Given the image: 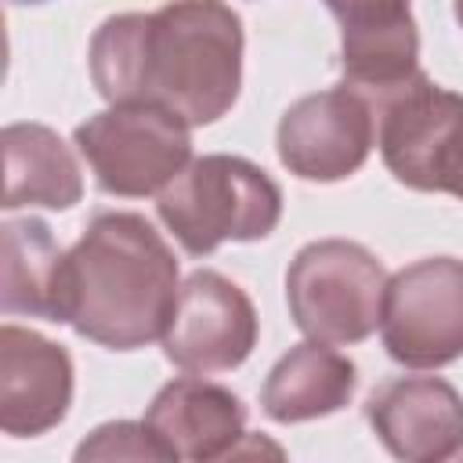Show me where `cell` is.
Instances as JSON below:
<instances>
[{
  "instance_id": "cell-1",
  "label": "cell",
  "mask_w": 463,
  "mask_h": 463,
  "mask_svg": "<svg viewBox=\"0 0 463 463\" xmlns=\"http://www.w3.org/2000/svg\"><path fill=\"white\" fill-rule=\"evenodd\" d=\"M242 18L224 0H166L105 18L87 47L90 83L109 105L152 101L188 127L217 123L242 87Z\"/></svg>"
},
{
  "instance_id": "cell-2",
  "label": "cell",
  "mask_w": 463,
  "mask_h": 463,
  "mask_svg": "<svg viewBox=\"0 0 463 463\" xmlns=\"http://www.w3.org/2000/svg\"><path fill=\"white\" fill-rule=\"evenodd\" d=\"M181 293L166 239L130 210H101L65 250V326L109 351L163 340Z\"/></svg>"
},
{
  "instance_id": "cell-3",
  "label": "cell",
  "mask_w": 463,
  "mask_h": 463,
  "mask_svg": "<svg viewBox=\"0 0 463 463\" xmlns=\"http://www.w3.org/2000/svg\"><path fill=\"white\" fill-rule=\"evenodd\" d=\"M159 221L192 257L224 242L268 239L282 221V188L242 156H195L156 199Z\"/></svg>"
},
{
  "instance_id": "cell-4",
  "label": "cell",
  "mask_w": 463,
  "mask_h": 463,
  "mask_svg": "<svg viewBox=\"0 0 463 463\" xmlns=\"http://www.w3.org/2000/svg\"><path fill=\"white\" fill-rule=\"evenodd\" d=\"M387 271L362 242L318 239L297 250L286 268L293 326L318 344L347 347L380 329Z\"/></svg>"
},
{
  "instance_id": "cell-5",
  "label": "cell",
  "mask_w": 463,
  "mask_h": 463,
  "mask_svg": "<svg viewBox=\"0 0 463 463\" xmlns=\"http://www.w3.org/2000/svg\"><path fill=\"white\" fill-rule=\"evenodd\" d=\"M192 127L152 101H119L76 127L72 145L98 188L119 199L159 195L192 163Z\"/></svg>"
},
{
  "instance_id": "cell-6",
  "label": "cell",
  "mask_w": 463,
  "mask_h": 463,
  "mask_svg": "<svg viewBox=\"0 0 463 463\" xmlns=\"http://www.w3.org/2000/svg\"><path fill=\"white\" fill-rule=\"evenodd\" d=\"M376 148L391 177L412 192L463 195V94L423 72L376 98Z\"/></svg>"
},
{
  "instance_id": "cell-7",
  "label": "cell",
  "mask_w": 463,
  "mask_h": 463,
  "mask_svg": "<svg viewBox=\"0 0 463 463\" xmlns=\"http://www.w3.org/2000/svg\"><path fill=\"white\" fill-rule=\"evenodd\" d=\"M380 340L405 369H441L463 358V260L423 257L387 275Z\"/></svg>"
},
{
  "instance_id": "cell-8",
  "label": "cell",
  "mask_w": 463,
  "mask_h": 463,
  "mask_svg": "<svg viewBox=\"0 0 463 463\" xmlns=\"http://www.w3.org/2000/svg\"><path fill=\"white\" fill-rule=\"evenodd\" d=\"M376 145V105L340 83L318 94L297 98L275 130L279 163L300 177L333 184L358 174Z\"/></svg>"
},
{
  "instance_id": "cell-9",
  "label": "cell",
  "mask_w": 463,
  "mask_h": 463,
  "mask_svg": "<svg viewBox=\"0 0 463 463\" xmlns=\"http://www.w3.org/2000/svg\"><path fill=\"white\" fill-rule=\"evenodd\" d=\"M260 336V318L242 286L213 268H199L181 282L163 354L181 373L210 376L239 369Z\"/></svg>"
},
{
  "instance_id": "cell-10",
  "label": "cell",
  "mask_w": 463,
  "mask_h": 463,
  "mask_svg": "<svg viewBox=\"0 0 463 463\" xmlns=\"http://www.w3.org/2000/svg\"><path fill=\"white\" fill-rule=\"evenodd\" d=\"M380 445L405 463H441L463 449V394L441 376H394L365 402Z\"/></svg>"
},
{
  "instance_id": "cell-11",
  "label": "cell",
  "mask_w": 463,
  "mask_h": 463,
  "mask_svg": "<svg viewBox=\"0 0 463 463\" xmlns=\"http://www.w3.org/2000/svg\"><path fill=\"white\" fill-rule=\"evenodd\" d=\"M340 22L344 83L369 101L409 83L420 69V33L409 0H322Z\"/></svg>"
},
{
  "instance_id": "cell-12",
  "label": "cell",
  "mask_w": 463,
  "mask_h": 463,
  "mask_svg": "<svg viewBox=\"0 0 463 463\" xmlns=\"http://www.w3.org/2000/svg\"><path fill=\"white\" fill-rule=\"evenodd\" d=\"M72 358L36 329L0 326V427L11 438H40L69 416Z\"/></svg>"
},
{
  "instance_id": "cell-13",
  "label": "cell",
  "mask_w": 463,
  "mask_h": 463,
  "mask_svg": "<svg viewBox=\"0 0 463 463\" xmlns=\"http://www.w3.org/2000/svg\"><path fill=\"white\" fill-rule=\"evenodd\" d=\"M145 423L166 445L170 459L210 463L235 456L246 438V405L228 387L188 373L156 391L145 409Z\"/></svg>"
},
{
  "instance_id": "cell-14",
  "label": "cell",
  "mask_w": 463,
  "mask_h": 463,
  "mask_svg": "<svg viewBox=\"0 0 463 463\" xmlns=\"http://www.w3.org/2000/svg\"><path fill=\"white\" fill-rule=\"evenodd\" d=\"M358 391V369L333 344L304 340L289 347L260 387V409L275 423H307L351 405Z\"/></svg>"
},
{
  "instance_id": "cell-15",
  "label": "cell",
  "mask_w": 463,
  "mask_h": 463,
  "mask_svg": "<svg viewBox=\"0 0 463 463\" xmlns=\"http://www.w3.org/2000/svg\"><path fill=\"white\" fill-rule=\"evenodd\" d=\"M4 210H72L83 199V174L72 148L43 123H7L4 134Z\"/></svg>"
},
{
  "instance_id": "cell-16",
  "label": "cell",
  "mask_w": 463,
  "mask_h": 463,
  "mask_svg": "<svg viewBox=\"0 0 463 463\" xmlns=\"http://www.w3.org/2000/svg\"><path fill=\"white\" fill-rule=\"evenodd\" d=\"M0 307L4 315H29L65 322V253L47 221L7 217L0 228Z\"/></svg>"
},
{
  "instance_id": "cell-17",
  "label": "cell",
  "mask_w": 463,
  "mask_h": 463,
  "mask_svg": "<svg viewBox=\"0 0 463 463\" xmlns=\"http://www.w3.org/2000/svg\"><path fill=\"white\" fill-rule=\"evenodd\" d=\"M87 459H159L174 463L166 445L156 438V430L141 420H112L94 427L80 445H76V463Z\"/></svg>"
},
{
  "instance_id": "cell-18",
  "label": "cell",
  "mask_w": 463,
  "mask_h": 463,
  "mask_svg": "<svg viewBox=\"0 0 463 463\" xmlns=\"http://www.w3.org/2000/svg\"><path fill=\"white\" fill-rule=\"evenodd\" d=\"M452 14H456V22H459V29H463V0H452Z\"/></svg>"
},
{
  "instance_id": "cell-19",
  "label": "cell",
  "mask_w": 463,
  "mask_h": 463,
  "mask_svg": "<svg viewBox=\"0 0 463 463\" xmlns=\"http://www.w3.org/2000/svg\"><path fill=\"white\" fill-rule=\"evenodd\" d=\"M14 4H43V0H14Z\"/></svg>"
},
{
  "instance_id": "cell-20",
  "label": "cell",
  "mask_w": 463,
  "mask_h": 463,
  "mask_svg": "<svg viewBox=\"0 0 463 463\" xmlns=\"http://www.w3.org/2000/svg\"><path fill=\"white\" fill-rule=\"evenodd\" d=\"M459 199H463V195H459Z\"/></svg>"
}]
</instances>
